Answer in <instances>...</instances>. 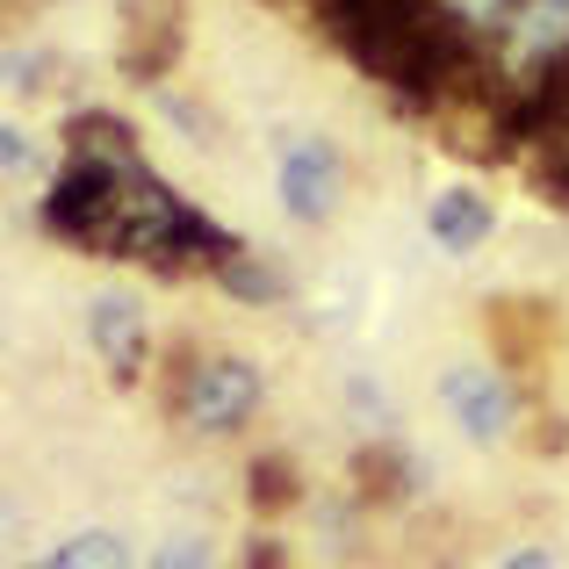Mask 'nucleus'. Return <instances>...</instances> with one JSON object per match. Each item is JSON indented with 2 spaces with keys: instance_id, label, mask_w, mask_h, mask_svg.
Returning a JSON list of instances; mask_svg holds the SVG:
<instances>
[{
  "instance_id": "nucleus-20",
  "label": "nucleus",
  "mask_w": 569,
  "mask_h": 569,
  "mask_svg": "<svg viewBox=\"0 0 569 569\" xmlns=\"http://www.w3.org/2000/svg\"><path fill=\"white\" fill-rule=\"evenodd\" d=\"M29 569H58V562H29Z\"/></svg>"
},
{
  "instance_id": "nucleus-9",
  "label": "nucleus",
  "mask_w": 569,
  "mask_h": 569,
  "mask_svg": "<svg viewBox=\"0 0 569 569\" xmlns=\"http://www.w3.org/2000/svg\"><path fill=\"white\" fill-rule=\"evenodd\" d=\"M72 159H87V167H101V173H138L144 159H138V130L123 123V116H101V109H87V116H72Z\"/></svg>"
},
{
  "instance_id": "nucleus-10",
  "label": "nucleus",
  "mask_w": 569,
  "mask_h": 569,
  "mask_svg": "<svg viewBox=\"0 0 569 569\" xmlns=\"http://www.w3.org/2000/svg\"><path fill=\"white\" fill-rule=\"evenodd\" d=\"M426 231L440 238L447 252H476V246L490 238V202H483L476 188H447V194H432Z\"/></svg>"
},
{
  "instance_id": "nucleus-13",
  "label": "nucleus",
  "mask_w": 569,
  "mask_h": 569,
  "mask_svg": "<svg viewBox=\"0 0 569 569\" xmlns=\"http://www.w3.org/2000/svg\"><path fill=\"white\" fill-rule=\"evenodd\" d=\"M353 476H361V490H376V498H403V483H411V461L389 455V447H368V455L353 461Z\"/></svg>"
},
{
  "instance_id": "nucleus-7",
  "label": "nucleus",
  "mask_w": 569,
  "mask_h": 569,
  "mask_svg": "<svg viewBox=\"0 0 569 569\" xmlns=\"http://www.w3.org/2000/svg\"><path fill=\"white\" fill-rule=\"evenodd\" d=\"M181 43H188L181 0H123V72L130 80H167Z\"/></svg>"
},
{
  "instance_id": "nucleus-3",
  "label": "nucleus",
  "mask_w": 569,
  "mask_h": 569,
  "mask_svg": "<svg viewBox=\"0 0 569 569\" xmlns=\"http://www.w3.org/2000/svg\"><path fill=\"white\" fill-rule=\"evenodd\" d=\"M109 209H116V173L87 167V159H72V167L58 173V188L43 194V223H51L58 238H72V246H87V252H101Z\"/></svg>"
},
{
  "instance_id": "nucleus-2",
  "label": "nucleus",
  "mask_w": 569,
  "mask_h": 569,
  "mask_svg": "<svg viewBox=\"0 0 569 569\" xmlns=\"http://www.w3.org/2000/svg\"><path fill=\"white\" fill-rule=\"evenodd\" d=\"M260 411V368L246 353H217V361H194L181 382V418L194 432H238Z\"/></svg>"
},
{
  "instance_id": "nucleus-19",
  "label": "nucleus",
  "mask_w": 569,
  "mask_h": 569,
  "mask_svg": "<svg viewBox=\"0 0 569 569\" xmlns=\"http://www.w3.org/2000/svg\"><path fill=\"white\" fill-rule=\"evenodd\" d=\"M498 569H556V562H548V548H519V556H505Z\"/></svg>"
},
{
  "instance_id": "nucleus-1",
  "label": "nucleus",
  "mask_w": 569,
  "mask_h": 569,
  "mask_svg": "<svg viewBox=\"0 0 569 569\" xmlns=\"http://www.w3.org/2000/svg\"><path fill=\"white\" fill-rule=\"evenodd\" d=\"M181 238H188V202L167 181H152L144 167L116 181V209H109V231H101V260H159V267H173Z\"/></svg>"
},
{
  "instance_id": "nucleus-5",
  "label": "nucleus",
  "mask_w": 569,
  "mask_h": 569,
  "mask_svg": "<svg viewBox=\"0 0 569 569\" xmlns=\"http://www.w3.org/2000/svg\"><path fill=\"white\" fill-rule=\"evenodd\" d=\"M339 194H347V167H339L332 138H296L281 152V209L296 223H325L339 209Z\"/></svg>"
},
{
  "instance_id": "nucleus-15",
  "label": "nucleus",
  "mask_w": 569,
  "mask_h": 569,
  "mask_svg": "<svg viewBox=\"0 0 569 569\" xmlns=\"http://www.w3.org/2000/svg\"><path fill=\"white\" fill-rule=\"evenodd\" d=\"M440 8L455 14L461 29H476V37H498V29L512 22V8H519V0H440Z\"/></svg>"
},
{
  "instance_id": "nucleus-18",
  "label": "nucleus",
  "mask_w": 569,
  "mask_h": 569,
  "mask_svg": "<svg viewBox=\"0 0 569 569\" xmlns=\"http://www.w3.org/2000/svg\"><path fill=\"white\" fill-rule=\"evenodd\" d=\"M246 569H281V548L274 541H252L246 548Z\"/></svg>"
},
{
  "instance_id": "nucleus-14",
  "label": "nucleus",
  "mask_w": 569,
  "mask_h": 569,
  "mask_svg": "<svg viewBox=\"0 0 569 569\" xmlns=\"http://www.w3.org/2000/svg\"><path fill=\"white\" fill-rule=\"evenodd\" d=\"M0 173H8V188H22V181H37L43 173V152H37V138H22V130H0Z\"/></svg>"
},
{
  "instance_id": "nucleus-8",
  "label": "nucleus",
  "mask_w": 569,
  "mask_h": 569,
  "mask_svg": "<svg viewBox=\"0 0 569 569\" xmlns=\"http://www.w3.org/2000/svg\"><path fill=\"white\" fill-rule=\"evenodd\" d=\"M87 332H94V353L109 361L116 382L138 376V361H144V310H138L130 289H101L94 310H87Z\"/></svg>"
},
{
  "instance_id": "nucleus-6",
  "label": "nucleus",
  "mask_w": 569,
  "mask_h": 569,
  "mask_svg": "<svg viewBox=\"0 0 569 569\" xmlns=\"http://www.w3.org/2000/svg\"><path fill=\"white\" fill-rule=\"evenodd\" d=\"M440 403L455 411V426L469 432V440H505V426H512V382H505L498 368H483V361L447 368Z\"/></svg>"
},
{
  "instance_id": "nucleus-12",
  "label": "nucleus",
  "mask_w": 569,
  "mask_h": 569,
  "mask_svg": "<svg viewBox=\"0 0 569 569\" xmlns=\"http://www.w3.org/2000/svg\"><path fill=\"white\" fill-rule=\"evenodd\" d=\"M51 562L58 569H130V548L116 541V533H80V541H66Z\"/></svg>"
},
{
  "instance_id": "nucleus-16",
  "label": "nucleus",
  "mask_w": 569,
  "mask_h": 569,
  "mask_svg": "<svg viewBox=\"0 0 569 569\" xmlns=\"http://www.w3.org/2000/svg\"><path fill=\"white\" fill-rule=\"evenodd\" d=\"M296 498V469L281 455H267V461H252V505H267V512H274V505H289Z\"/></svg>"
},
{
  "instance_id": "nucleus-11",
  "label": "nucleus",
  "mask_w": 569,
  "mask_h": 569,
  "mask_svg": "<svg viewBox=\"0 0 569 569\" xmlns=\"http://www.w3.org/2000/svg\"><path fill=\"white\" fill-rule=\"evenodd\" d=\"M217 281L231 296H246V303H281V296H289V281H281V267H267V260H252L246 246L231 252V260L217 267Z\"/></svg>"
},
{
  "instance_id": "nucleus-17",
  "label": "nucleus",
  "mask_w": 569,
  "mask_h": 569,
  "mask_svg": "<svg viewBox=\"0 0 569 569\" xmlns=\"http://www.w3.org/2000/svg\"><path fill=\"white\" fill-rule=\"evenodd\" d=\"M144 569H209V541L202 533H173V541H159V556Z\"/></svg>"
},
{
  "instance_id": "nucleus-4",
  "label": "nucleus",
  "mask_w": 569,
  "mask_h": 569,
  "mask_svg": "<svg viewBox=\"0 0 569 569\" xmlns=\"http://www.w3.org/2000/svg\"><path fill=\"white\" fill-rule=\"evenodd\" d=\"M505 37V80H533V72H548V66H562L569 58V0H519L512 8V22L498 29Z\"/></svg>"
}]
</instances>
